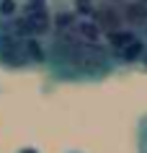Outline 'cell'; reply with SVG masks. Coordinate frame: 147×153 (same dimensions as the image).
Here are the masks:
<instances>
[{
	"instance_id": "8",
	"label": "cell",
	"mask_w": 147,
	"mask_h": 153,
	"mask_svg": "<svg viewBox=\"0 0 147 153\" xmlns=\"http://www.w3.org/2000/svg\"><path fill=\"white\" fill-rule=\"evenodd\" d=\"M142 34H145V36H147V26H145V29H142Z\"/></svg>"
},
{
	"instance_id": "6",
	"label": "cell",
	"mask_w": 147,
	"mask_h": 153,
	"mask_svg": "<svg viewBox=\"0 0 147 153\" xmlns=\"http://www.w3.org/2000/svg\"><path fill=\"white\" fill-rule=\"evenodd\" d=\"M137 70L147 73V47H145V52H142V57H139V62H137Z\"/></svg>"
},
{
	"instance_id": "9",
	"label": "cell",
	"mask_w": 147,
	"mask_h": 153,
	"mask_svg": "<svg viewBox=\"0 0 147 153\" xmlns=\"http://www.w3.org/2000/svg\"><path fill=\"white\" fill-rule=\"evenodd\" d=\"M67 153H80V151H67Z\"/></svg>"
},
{
	"instance_id": "7",
	"label": "cell",
	"mask_w": 147,
	"mask_h": 153,
	"mask_svg": "<svg viewBox=\"0 0 147 153\" xmlns=\"http://www.w3.org/2000/svg\"><path fill=\"white\" fill-rule=\"evenodd\" d=\"M16 153H39L36 148H31V145H23V148H18Z\"/></svg>"
},
{
	"instance_id": "3",
	"label": "cell",
	"mask_w": 147,
	"mask_h": 153,
	"mask_svg": "<svg viewBox=\"0 0 147 153\" xmlns=\"http://www.w3.org/2000/svg\"><path fill=\"white\" fill-rule=\"evenodd\" d=\"M103 42H106V52L116 68H137L139 57L147 47V36L132 26H121V29L106 34Z\"/></svg>"
},
{
	"instance_id": "10",
	"label": "cell",
	"mask_w": 147,
	"mask_h": 153,
	"mask_svg": "<svg viewBox=\"0 0 147 153\" xmlns=\"http://www.w3.org/2000/svg\"><path fill=\"white\" fill-rule=\"evenodd\" d=\"M145 3H147V0H145Z\"/></svg>"
},
{
	"instance_id": "4",
	"label": "cell",
	"mask_w": 147,
	"mask_h": 153,
	"mask_svg": "<svg viewBox=\"0 0 147 153\" xmlns=\"http://www.w3.org/2000/svg\"><path fill=\"white\" fill-rule=\"evenodd\" d=\"M121 13L124 24L132 29H145L147 26V3L145 0H121Z\"/></svg>"
},
{
	"instance_id": "5",
	"label": "cell",
	"mask_w": 147,
	"mask_h": 153,
	"mask_svg": "<svg viewBox=\"0 0 147 153\" xmlns=\"http://www.w3.org/2000/svg\"><path fill=\"white\" fill-rule=\"evenodd\" d=\"M137 153H147V112L137 120Z\"/></svg>"
},
{
	"instance_id": "1",
	"label": "cell",
	"mask_w": 147,
	"mask_h": 153,
	"mask_svg": "<svg viewBox=\"0 0 147 153\" xmlns=\"http://www.w3.org/2000/svg\"><path fill=\"white\" fill-rule=\"evenodd\" d=\"M49 81L67 83V86H90L103 83L108 75L116 73L114 60L108 57L106 44H93L72 31L52 29L44 39V62Z\"/></svg>"
},
{
	"instance_id": "2",
	"label": "cell",
	"mask_w": 147,
	"mask_h": 153,
	"mask_svg": "<svg viewBox=\"0 0 147 153\" xmlns=\"http://www.w3.org/2000/svg\"><path fill=\"white\" fill-rule=\"evenodd\" d=\"M44 62V39L31 36L18 16L0 21V70L26 73Z\"/></svg>"
}]
</instances>
